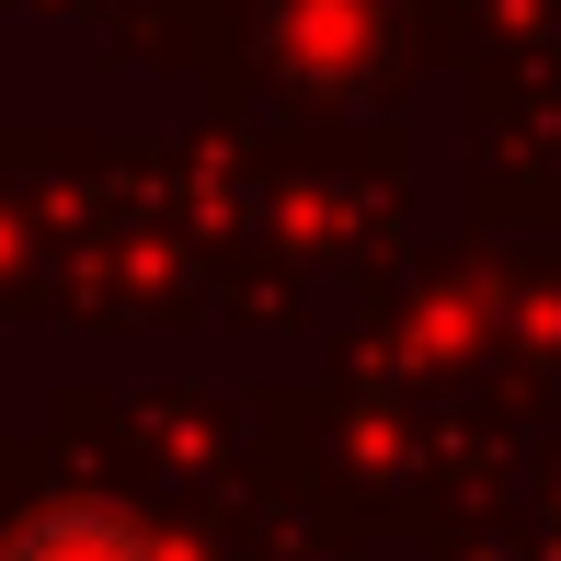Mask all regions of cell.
<instances>
[{"label": "cell", "mask_w": 561, "mask_h": 561, "mask_svg": "<svg viewBox=\"0 0 561 561\" xmlns=\"http://www.w3.org/2000/svg\"><path fill=\"white\" fill-rule=\"evenodd\" d=\"M0 561H172V550L126 504H46V516H23L0 539Z\"/></svg>", "instance_id": "obj_1"}]
</instances>
